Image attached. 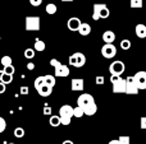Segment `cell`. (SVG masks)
Returning <instances> with one entry per match:
<instances>
[{"instance_id": "30", "label": "cell", "mask_w": 146, "mask_h": 144, "mask_svg": "<svg viewBox=\"0 0 146 144\" xmlns=\"http://www.w3.org/2000/svg\"><path fill=\"white\" fill-rule=\"evenodd\" d=\"M3 71L4 73H7V74H14V71H15V69H14V66L10 64V65H7V66H4V69H3Z\"/></svg>"}, {"instance_id": "38", "label": "cell", "mask_w": 146, "mask_h": 144, "mask_svg": "<svg viewBox=\"0 0 146 144\" xmlns=\"http://www.w3.org/2000/svg\"><path fill=\"white\" fill-rule=\"evenodd\" d=\"M50 64H51V66H56V65H59L60 63H59L56 59H51V60H50Z\"/></svg>"}, {"instance_id": "5", "label": "cell", "mask_w": 146, "mask_h": 144, "mask_svg": "<svg viewBox=\"0 0 146 144\" xmlns=\"http://www.w3.org/2000/svg\"><path fill=\"white\" fill-rule=\"evenodd\" d=\"M86 64V56L82 52H74L69 56V65L74 68H82Z\"/></svg>"}, {"instance_id": "11", "label": "cell", "mask_w": 146, "mask_h": 144, "mask_svg": "<svg viewBox=\"0 0 146 144\" xmlns=\"http://www.w3.org/2000/svg\"><path fill=\"white\" fill-rule=\"evenodd\" d=\"M55 69V75L54 77H59V78H64V77L69 75V68L67 65H63V64H59V65L54 66Z\"/></svg>"}, {"instance_id": "31", "label": "cell", "mask_w": 146, "mask_h": 144, "mask_svg": "<svg viewBox=\"0 0 146 144\" xmlns=\"http://www.w3.org/2000/svg\"><path fill=\"white\" fill-rule=\"evenodd\" d=\"M5 129H7V121H5V120L0 116V134H1Z\"/></svg>"}, {"instance_id": "16", "label": "cell", "mask_w": 146, "mask_h": 144, "mask_svg": "<svg viewBox=\"0 0 146 144\" xmlns=\"http://www.w3.org/2000/svg\"><path fill=\"white\" fill-rule=\"evenodd\" d=\"M114 40H115L114 32H111V31H105V32L103 33V41L105 43H111V42H114Z\"/></svg>"}, {"instance_id": "27", "label": "cell", "mask_w": 146, "mask_h": 144, "mask_svg": "<svg viewBox=\"0 0 146 144\" xmlns=\"http://www.w3.org/2000/svg\"><path fill=\"white\" fill-rule=\"evenodd\" d=\"M121 48L122 50H129V48H131V41L129 40H122L121 41Z\"/></svg>"}, {"instance_id": "32", "label": "cell", "mask_w": 146, "mask_h": 144, "mask_svg": "<svg viewBox=\"0 0 146 144\" xmlns=\"http://www.w3.org/2000/svg\"><path fill=\"white\" fill-rule=\"evenodd\" d=\"M42 83H44V77H37V78L35 79V88L37 89Z\"/></svg>"}, {"instance_id": "46", "label": "cell", "mask_w": 146, "mask_h": 144, "mask_svg": "<svg viewBox=\"0 0 146 144\" xmlns=\"http://www.w3.org/2000/svg\"><path fill=\"white\" fill-rule=\"evenodd\" d=\"M54 1H58V0H54Z\"/></svg>"}, {"instance_id": "26", "label": "cell", "mask_w": 146, "mask_h": 144, "mask_svg": "<svg viewBox=\"0 0 146 144\" xmlns=\"http://www.w3.org/2000/svg\"><path fill=\"white\" fill-rule=\"evenodd\" d=\"M14 137L15 138H23L25 137V129L23 128H15L14 129Z\"/></svg>"}, {"instance_id": "36", "label": "cell", "mask_w": 146, "mask_h": 144, "mask_svg": "<svg viewBox=\"0 0 146 144\" xmlns=\"http://www.w3.org/2000/svg\"><path fill=\"white\" fill-rule=\"evenodd\" d=\"M28 92H30V89H28V87H21V94H28Z\"/></svg>"}, {"instance_id": "43", "label": "cell", "mask_w": 146, "mask_h": 144, "mask_svg": "<svg viewBox=\"0 0 146 144\" xmlns=\"http://www.w3.org/2000/svg\"><path fill=\"white\" fill-rule=\"evenodd\" d=\"M63 1H73V0H63Z\"/></svg>"}, {"instance_id": "21", "label": "cell", "mask_w": 146, "mask_h": 144, "mask_svg": "<svg viewBox=\"0 0 146 144\" xmlns=\"http://www.w3.org/2000/svg\"><path fill=\"white\" fill-rule=\"evenodd\" d=\"M45 42L41 40H38V38H36L35 40V51H38V52H41V51L45 50Z\"/></svg>"}, {"instance_id": "13", "label": "cell", "mask_w": 146, "mask_h": 144, "mask_svg": "<svg viewBox=\"0 0 146 144\" xmlns=\"http://www.w3.org/2000/svg\"><path fill=\"white\" fill-rule=\"evenodd\" d=\"M36 91L38 92V94H40L41 97H49L51 94V92H53V87L48 86V84L42 83L40 87H38Z\"/></svg>"}, {"instance_id": "8", "label": "cell", "mask_w": 146, "mask_h": 144, "mask_svg": "<svg viewBox=\"0 0 146 144\" xmlns=\"http://www.w3.org/2000/svg\"><path fill=\"white\" fill-rule=\"evenodd\" d=\"M101 55L105 59H113L117 55V47L113 43H105L101 47Z\"/></svg>"}, {"instance_id": "3", "label": "cell", "mask_w": 146, "mask_h": 144, "mask_svg": "<svg viewBox=\"0 0 146 144\" xmlns=\"http://www.w3.org/2000/svg\"><path fill=\"white\" fill-rule=\"evenodd\" d=\"M110 15V12H109L108 7L105 4H94V13H92V19L98 20L100 18L105 19Z\"/></svg>"}, {"instance_id": "14", "label": "cell", "mask_w": 146, "mask_h": 144, "mask_svg": "<svg viewBox=\"0 0 146 144\" xmlns=\"http://www.w3.org/2000/svg\"><path fill=\"white\" fill-rule=\"evenodd\" d=\"M81 23H82V22H81L80 18H77V17H72V18H69L68 22H67V27H68V29H69V31H77Z\"/></svg>"}, {"instance_id": "23", "label": "cell", "mask_w": 146, "mask_h": 144, "mask_svg": "<svg viewBox=\"0 0 146 144\" xmlns=\"http://www.w3.org/2000/svg\"><path fill=\"white\" fill-rule=\"evenodd\" d=\"M83 110H82V107H80L77 105V107H73V116L74 117H82L83 116Z\"/></svg>"}, {"instance_id": "39", "label": "cell", "mask_w": 146, "mask_h": 144, "mask_svg": "<svg viewBox=\"0 0 146 144\" xmlns=\"http://www.w3.org/2000/svg\"><path fill=\"white\" fill-rule=\"evenodd\" d=\"M4 92H5V84L0 82V94H3Z\"/></svg>"}, {"instance_id": "20", "label": "cell", "mask_w": 146, "mask_h": 144, "mask_svg": "<svg viewBox=\"0 0 146 144\" xmlns=\"http://www.w3.org/2000/svg\"><path fill=\"white\" fill-rule=\"evenodd\" d=\"M49 124H50L51 126H54V128H56V126H59V125H62V122H60V117H59V115H53V116H50Z\"/></svg>"}, {"instance_id": "7", "label": "cell", "mask_w": 146, "mask_h": 144, "mask_svg": "<svg viewBox=\"0 0 146 144\" xmlns=\"http://www.w3.org/2000/svg\"><path fill=\"white\" fill-rule=\"evenodd\" d=\"M124 69H126V66H124L123 61L121 60L113 61L110 64V66H109V71H110L111 75H122L124 73Z\"/></svg>"}, {"instance_id": "9", "label": "cell", "mask_w": 146, "mask_h": 144, "mask_svg": "<svg viewBox=\"0 0 146 144\" xmlns=\"http://www.w3.org/2000/svg\"><path fill=\"white\" fill-rule=\"evenodd\" d=\"M135 84L139 89H146V71H139L133 75Z\"/></svg>"}, {"instance_id": "12", "label": "cell", "mask_w": 146, "mask_h": 144, "mask_svg": "<svg viewBox=\"0 0 146 144\" xmlns=\"http://www.w3.org/2000/svg\"><path fill=\"white\" fill-rule=\"evenodd\" d=\"M71 88L72 91H77V92H82L85 88V81L82 78H74L71 81Z\"/></svg>"}, {"instance_id": "2", "label": "cell", "mask_w": 146, "mask_h": 144, "mask_svg": "<svg viewBox=\"0 0 146 144\" xmlns=\"http://www.w3.org/2000/svg\"><path fill=\"white\" fill-rule=\"evenodd\" d=\"M59 117H60V122L62 125H69L71 124V120L73 117V107L71 105H64L60 107L59 110Z\"/></svg>"}, {"instance_id": "40", "label": "cell", "mask_w": 146, "mask_h": 144, "mask_svg": "<svg viewBox=\"0 0 146 144\" xmlns=\"http://www.w3.org/2000/svg\"><path fill=\"white\" fill-rule=\"evenodd\" d=\"M27 69H28V70H33V69H35V64H33V63H28L27 64Z\"/></svg>"}, {"instance_id": "41", "label": "cell", "mask_w": 146, "mask_h": 144, "mask_svg": "<svg viewBox=\"0 0 146 144\" xmlns=\"http://www.w3.org/2000/svg\"><path fill=\"white\" fill-rule=\"evenodd\" d=\"M108 144H121V143H119L118 139H113V140H110V142H109Z\"/></svg>"}, {"instance_id": "29", "label": "cell", "mask_w": 146, "mask_h": 144, "mask_svg": "<svg viewBox=\"0 0 146 144\" xmlns=\"http://www.w3.org/2000/svg\"><path fill=\"white\" fill-rule=\"evenodd\" d=\"M118 140L121 144H129L131 143V139H129L128 135H121V137L118 138Z\"/></svg>"}, {"instance_id": "4", "label": "cell", "mask_w": 146, "mask_h": 144, "mask_svg": "<svg viewBox=\"0 0 146 144\" xmlns=\"http://www.w3.org/2000/svg\"><path fill=\"white\" fill-rule=\"evenodd\" d=\"M110 82L113 84L114 93H124L126 92V79H123L121 75H111Z\"/></svg>"}, {"instance_id": "35", "label": "cell", "mask_w": 146, "mask_h": 144, "mask_svg": "<svg viewBox=\"0 0 146 144\" xmlns=\"http://www.w3.org/2000/svg\"><path fill=\"white\" fill-rule=\"evenodd\" d=\"M140 128H141V129H144V130H146V116L141 117V121H140Z\"/></svg>"}, {"instance_id": "17", "label": "cell", "mask_w": 146, "mask_h": 144, "mask_svg": "<svg viewBox=\"0 0 146 144\" xmlns=\"http://www.w3.org/2000/svg\"><path fill=\"white\" fill-rule=\"evenodd\" d=\"M135 31H136V36L139 38H146V26L145 24H137Z\"/></svg>"}, {"instance_id": "33", "label": "cell", "mask_w": 146, "mask_h": 144, "mask_svg": "<svg viewBox=\"0 0 146 144\" xmlns=\"http://www.w3.org/2000/svg\"><path fill=\"white\" fill-rule=\"evenodd\" d=\"M95 82H96V84H99V86H103V84L105 83V78L101 77V75H98L95 78Z\"/></svg>"}, {"instance_id": "37", "label": "cell", "mask_w": 146, "mask_h": 144, "mask_svg": "<svg viewBox=\"0 0 146 144\" xmlns=\"http://www.w3.org/2000/svg\"><path fill=\"white\" fill-rule=\"evenodd\" d=\"M50 114H51V107L50 106L44 107V115H50Z\"/></svg>"}, {"instance_id": "25", "label": "cell", "mask_w": 146, "mask_h": 144, "mask_svg": "<svg viewBox=\"0 0 146 144\" xmlns=\"http://www.w3.org/2000/svg\"><path fill=\"white\" fill-rule=\"evenodd\" d=\"M46 13H48V14H55L56 13V5L53 4V3L48 4L46 5Z\"/></svg>"}, {"instance_id": "44", "label": "cell", "mask_w": 146, "mask_h": 144, "mask_svg": "<svg viewBox=\"0 0 146 144\" xmlns=\"http://www.w3.org/2000/svg\"><path fill=\"white\" fill-rule=\"evenodd\" d=\"M1 74H3V70H0V77H1Z\"/></svg>"}, {"instance_id": "24", "label": "cell", "mask_w": 146, "mask_h": 144, "mask_svg": "<svg viewBox=\"0 0 146 144\" xmlns=\"http://www.w3.org/2000/svg\"><path fill=\"white\" fill-rule=\"evenodd\" d=\"M35 54H36L35 48H26L25 50V58L26 59H33L35 58Z\"/></svg>"}, {"instance_id": "45", "label": "cell", "mask_w": 146, "mask_h": 144, "mask_svg": "<svg viewBox=\"0 0 146 144\" xmlns=\"http://www.w3.org/2000/svg\"><path fill=\"white\" fill-rule=\"evenodd\" d=\"M8 144H15V143H8Z\"/></svg>"}, {"instance_id": "34", "label": "cell", "mask_w": 146, "mask_h": 144, "mask_svg": "<svg viewBox=\"0 0 146 144\" xmlns=\"http://www.w3.org/2000/svg\"><path fill=\"white\" fill-rule=\"evenodd\" d=\"M30 4L32 7H40L42 4V0H30Z\"/></svg>"}, {"instance_id": "18", "label": "cell", "mask_w": 146, "mask_h": 144, "mask_svg": "<svg viewBox=\"0 0 146 144\" xmlns=\"http://www.w3.org/2000/svg\"><path fill=\"white\" fill-rule=\"evenodd\" d=\"M0 82H1V83H4L5 86H7V84H9V83H12V82H13V75H12V74H7V73H4V71H3L1 77H0Z\"/></svg>"}, {"instance_id": "28", "label": "cell", "mask_w": 146, "mask_h": 144, "mask_svg": "<svg viewBox=\"0 0 146 144\" xmlns=\"http://www.w3.org/2000/svg\"><path fill=\"white\" fill-rule=\"evenodd\" d=\"M0 63H1L3 66L10 65V64H12V58H10V56H3L1 60H0Z\"/></svg>"}, {"instance_id": "1", "label": "cell", "mask_w": 146, "mask_h": 144, "mask_svg": "<svg viewBox=\"0 0 146 144\" xmlns=\"http://www.w3.org/2000/svg\"><path fill=\"white\" fill-rule=\"evenodd\" d=\"M77 105L80 107H82L83 114L87 115V116H92L96 114L98 111V106L95 103V99L91 94L88 93H82L77 99Z\"/></svg>"}, {"instance_id": "6", "label": "cell", "mask_w": 146, "mask_h": 144, "mask_svg": "<svg viewBox=\"0 0 146 144\" xmlns=\"http://www.w3.org/2000/svg\"><path fill=\"white\" fill-rule=\"evenodd\" d=\"M40 29V17L28 15L26 17V31H38Z\"/></svg>"}, {"instance_id": "10", "label": "cell", "mask_w": 146, "mask_h": 144, "mask_svg": "<svg viewBox=\"0 0 146 144\" xmlns=\"http://www.w3.org/2000/svg\"><path fill=\"white\" fill-rule=\"evenodd\" d=\"M124 93L127 94H137L139 93V88L136 87L133 81V77H128L126 79V92Z\"/></svg>"}, {"instance_id": "19", "label": "cell", "mask_w": 146, "mask_h": 144, "mask_svg": "<svg viewBox=\"0 0 146 144\" xmlns=\"http://www.w3.org/2000/svg\"><path fill=\"white\" fill-rule=\"evenodd\" d=\"M44 83L48 84V86H50V87H54V86H55V83H56L55 77L50 75V74H48V75H44Z\"/></svg>"}, {"instance_id": "15", "label": "cell", "mask_w": 146, "mask_h": 144, "mask_svg": "<svg viewBox=\"0 0 146 144\" xmlns=\"http://www.w3.org/2000/svg\"><path fill=\"white\" fill-rule=\"evenodd\" d=\"M77 31L81 36H88L91 33V26L88 23H81Z\"/></svg>"}, {"instance_id": "42", "label": "cell", "mask_w": 146, "mask_h": 144, "mask_svg": "<svg viewBox=\"0 0 146 144\" xmlns=\"http://www.w3.org/2000/svg\"><path fill=\"white\" fill-rule=\"evenodd\" d=\"M62 144H74V143H73L72 140H68V139H67V140H64V142L62 143Z\"/></svg>"}, {"instance_id": "22", "label": "cell", "mask_w": 146, "mask_h": 144, "mask_svg": "<svg viewBox=\"0 0 146 144\" xmlns=\"http://www.w3.org/2000/svg\"><path fill=\"white\" fill-rule=\"evenodd\" d=\"M129 5L133 9H140L144 5V0H129Z\"/></svg>"}]
</instances>
